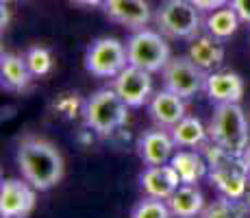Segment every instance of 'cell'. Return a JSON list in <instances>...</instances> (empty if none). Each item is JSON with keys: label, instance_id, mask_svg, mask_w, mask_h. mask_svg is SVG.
Masks as SVG:
<instances>
[{"label": "cell", "instance_id": "f1b7e54d", "mask_svg": "<svg viewBox=\"0 0 250 218\" xmlns=\"http://www.w3.org/2000/svg\"><path fill=\"white\" fill-rule=\"evenodd\" d=\"M0 24H2V28L9 26V7L7 4H2V18H0Z\"/></svg>", "mask_w": 250, "mask_h": 218}, {"label": "cell", "instance_id": "8fae6325", "mask_svg": "<svg viewBox=\"0 0 250 218\" xmlns=\"http://www.w3.org/2000/svg\"><path fill=\"white\" fill-rule=\"evenodd\" d=\"M103 11L111 22L122 24L131 31L146 28L152 18L148 0H104Z\"/></svg>", "mask_w": 250, "mask_h": 218}, {"label": "cell", "instance_id": "484cf974", "mask_svg": "<svg viewBox=\"0 0 250 218\" xmlns=\"http://www.w3.org/2000/svg\"><path fill=\"white\" fill-rule=\"evenodd\" d=\"M229 4L235 9V13L239 16V20L250 24V0H230Z\"/></svg>", "mask_w": 250, "mask_h": 218}, {"label": "cell", "instance_id": "d4e9b609", "mask_svg": "<svg viewBox=\"0 0 250 218\" xmlns=\"http://www.w3.org/2000/svg\"><path fill=\"white\" fill-rule=\"evenodd\" d=\"M55 107H57L59 114H63L65 118H72V116H76V111H79L81 100L76 98V94H65V96H61V98L57 100Z\"/></svg>", "mask_w": 250, "mask_h": 218}, {"label": "cell", "instance_id": "4316f807", "mask_svg": "<svg viewBox=\"0 0 250 218\" xmlns=\"http://www.w3.org/2000/svg\"><path fill=\"white\" fill-rule=\"evenodd\" d=\"M189 2H194L200 11H213V9L227 7L230 0H189Z\"/></svg>", "mask_w": 250, "mask_h": 218}, {"label": "cell", "instance_id": "2e32d148", "mask_svg": "<svg viewBox=\"0 0 250 218\" xmlns=\"http://www.w3.org/2000/svg\"><path fill=\"white\" fill-rule=\"evenodd\" d=\"M187 57L194 61L198 68H203L205 72H211L215 68L222 66L224 61V46H222V40L218 37L209 35H196L189 44V50H187Z\"/></svg>", "mask_w": 250, "mask_h": 218}, {"label": "cell", "instance_id": "7c38bea8", "mask_svg": "<svg viewBox=\"0 0 250 218\" xmlns=\"http://www.w3.org/2000/svg\"><path fill=\"white\" fill-rule=\"evenodd\" d=\"M176 142L172 133L161 129L144 131L137 140V155L146 166H161V164H170L172 155H174Z\"/></svg>", "mask_w": 250, "mask_h": 218}, {"label": "cell", "instance_id": "4fadbf2b", "mask_svg": "<svg viewBox=\"0 0 250 218\" xmlns=\"http://www.w3.org/2000/svg\"><path fill=\"white\" fill-rule=\"evenodd\" d=\"M139 186L146 196H155L167 201L181 186L179 172L172 168V164H161V166H146L139 174Z\"/></svg>", "mask_w": 250, "mask_h": 218}, {"label": "cell", "instance_id": "f546056e", "mask_svg": "<svg viewBox=\"0 0 250 218\" xmlns=\"http://www.w3.org/2000/svg\"><path fill=\"white\" fill-rule=\"evenodd\" d=\"M244 203H246V207L250 210V179H248V188H246V194H244Z\"/></svg>", "mask_w": 250, "mask_h": 218}, {"label": "cell", "instance_id": "8992f818", "mask_svg": "<svg viewBox=\"0 0 250 218\" xmlns=\"http://www.w3.org/2000/svg\"><path fill=\"white\" fill-rule=\"evenodd\" d=\"M126 55L128 64L144 68L152 74V72H161L172 59L170 46L163 40L159 31H150V28H139L133 31V35L126 40Z\"/></svg>", "mask_w": 250, "mask_h": 218}, {"label": "cell", "instance_id": "5b68a950", "mask_svg": "<svg viewBox=\"0 0 250 218\" xmlns=\"http://www.w3.org/2000/svg\"><path fill=\"white\" fill-rule=\"evenodd\" d=\"M159 33L174 40H194L203 26L200 9L189 0H163L155 13Z\"/></svg>", "mask_w": 250, "mask_h": 218}, {"label": "cell", "instance_id": "d6986e66", "mask_svg": "<svg viewBox=\"0 0 250 218\" xmlns=\"http://www.w3.org/2000/svg\"><path fill=\"white\" fill-rule=\"evenodd\" d=\"M0 76L2 87L9 92H22L31 83V70L26 66V59L13 52H2L0 57Z\"/></svg>", "mask_w": 250, "mask_h": 218}, {"label": "cell", "instance_id": "52a82bcc", "mask_svg": "<svg viewBox=\"0 0 250 218\" xmlns=\"http://www.w3.org/2000/svg\"><path fill=\"white\" fill-rule=\"evenodd\" d=\"M126 66V44L115 37H98L85 50V70L98 79H115Z\"/></svg>", "mask_w": 250, "mask_h": 218}, {"label": "cell", "instance_id": "ac0fdd59", "mask_svg": "<svg viewBox=\"0 0 250 218\" xmlns=\"http://www.w3.org/2000/svg\"><path fill=\"white\" fill-rule=\"evenodd\" d=\"M172 168L179 172L181 183H198L203 177L209 174V164H207L205 155L194 151V148H183L176 151L170 159Z\"/></svg>", "mask_w": 250, "mask_h": 218}, {"label": "cell", "instance_id": "30bf717a", "mask_svg": "<svg viewBox=\"0 0 250 218\" xmlns=\"http://www.w3.org/2000/svg\"><path fill=\"white\" fill-rule=\"evenodd\" d=\"M113 90L122 96V100L128 107H142V105L150 103V98H152L150 72L128 64L113 79Z\"/></svg>", "mask_w": 250, "mask_h": 218}, {"label": "cell", "instance_id": "9c48e42d", "mask_svg": "<svg viewBox=\"0 0 250 218\" xmlns=\"http://www.w3.org/2000/svg\"><path fill=\"white\" fill-rule=\"evenodd\" d=\"M37 188L26 179H4L0 186V216L2 218H26L35 210Z\"/></svg>", "mask_w": 250, "mask_h": 218}, {"label": "cell", "instance_id": "1f68e13d", "mask_svg": "<svg viewBox=\"0 0 250 218\" xmlns=\"http://www.w3.org/2000/svg\"><path fill=\"white\" fill-rule=\"evenodd\" d=\"M0 2H2V4H9V2H11V0H0Z\"/></svg>", "mask_w": 250, "mask_h": 218}, {"label": "cell", "instance_id": "44dd1931", "mask_svg": "<svg viewBox=\"0 0 250 218\" xmlns=\"http://www.w3.org/2000/svg\"><path fill=\"white\" fill-rule=\"evenodd\" d=\"M239 16L235 13V9L227 4V7H220V9H213V11H209V16H207L205 20V28L209 35L218 37V40H229L230 35H233L235 31H237L239 26Z\"/></svg>", "mask_w": 250, "mask_h": 218}, {"label": "cell", "instance_id": "5bb4252c", "mask_svg": "<svg viewBox=\"0 0 250 218\" xmlns=\"http://www.w3.org/2000/svg\"><path fill=\"white\" fill-rule=\"evenodd\" d=\"M148 111H150V118L159 127L172 129L185 118V98H181L179 94L163 87L157 94H152L150 103H148Z\"/></svg>", "mask_w": 250, "mask_h": 218}, {"label": "cell", "instance_id": "6da1fadb", "mask_svg": "<svg viewBox=\"0 0 250 218\" xmlns=\"http://www.w3.org/2000/svg\"><path fill=\"white\" fill-rule=\"evenodd\" d=\"M16 162L22 177L40 192L50 190L63 177V157L52 142L28 135L18 144Z\"/></svg>", "mask_w": 250, "mask_h": 218}, {"label": "cell", "instance_id": "9a60e30c", "mask_svg": "<svg viewBox=\"0 0 250 218\" xmlns=\"http://www.w3.org/2000/svg\"><path fill=\"white\" fill-rule=\"evenodd\" d=\"M205 92H207V96L218 105L239 103L244 96V81L237 72H230V70L211 72V74L207 76Z\"/></svg>", "mask_w": 250, "mask_h": 218}, {"label": "cell", "instance_id": "4dcf8cb0", "mask_svg": "<svg viewBox=\"0 0 250 218\" xmlns=\"http://www.w3.org/2000/svg\"><path fill=\"white\" fill-rule=\"evenodd\" d=\"M244 159H246V164H248V168H250V146H248V151H246V155H244Z\"/></svg>", "mask_w": 250, "mask_h": 218}, {"label": "cell", "instance_id": "7402d4cb", "mask_svg": "<svg viewBox=\"0 0 250 218\" xmlns=\"http://www.w3.org/2000/svg\"><path fill=\"white\" fill-rule=\"evenodd\" d=\"M248 212L250 210L242 198H229V196L220 194L218 201L205 205L203 214L198 218H246Z\"/></svg>", "mask_w": 250, "mask_h": 218}, {"label": "cell", "instance_id": "277c9868", "mask_svg": "<svg viewBox=\"0 0 250 218\" xmlns=\"http://www.w3.org/2000/svg\"><path fill=\"white\" fill-rule=\"evenodd\" d=\"M83 116L85 124L96 135H111L126 124L128 105L113 87H103L83 103Z\"/></svg>", "mask_w": 250, "mask_h": 218}, {"label": "cell", "instance_id": "603a6c76", "mask_svg": "<svg viewBox=\"0 0 250 218\" xmlns=\"http://www.w3.org/2000/svg\"><path fill=\"white\" fill-rule=\"evenodd\" d=\"M24 59H26V66H28V70H31L33 76H46L48 72L52 70V55L44 46L28 48Z\"/></svg>", "mask_w": 250, "mask_h": 218}, {"label": "cell", "instance_id": "83f0119b", "mask_svg": "<svg viewBox=\"0 0 250 218\" xmlns=\"http://www.w3.org/2000/svg\"><path fill=\"white\" fill-rule=\"evenodd\" d=\"M74 4H81V7H103L104 0H72Z\"/></svg>", "mask_w": 250, "mask_h": 218}, {"label": "cell", "instance_id": "e0dca14e", "mask_svg": "<svg viewBox=\"0 0 250 218\" xmlns=\"http://www.w3.org/2000/svg\"><path fill=\"white\" fill-rule=\"evenodd\" d=\"M167 207L174 218H198L205 210V196L194 183H181L167 198Z\"/></svg>", "mask_w": 250, "mask_h": 218}, {"label": "cell", "instance_id": "ba28073f", "mask_svg": "<svg viewBox=\"0 0 250 218\" xmlns=\"http://www.w3.org/2000/svg\"><path fill=\"white\" fill-rule=\"evenodd\" d=\"M161 76L166 90L179 94L181 98H191L200 90H205L209 74L185 55V57H172L167 61V66L161 70Z\"/></svg>", "mask_w": 250, "mask_h": 218}, {"label": "cell", "instance_id": "3957f363", "mask_svg": "<svg viewBox=\"0 0 250 218\" xmlns=\"http://www.w3.org/2000/svg\"><path fill=\"white\" fill-rule=\"evenodd\" d=\"M209 140L224 148L230 155L244 157L250 146L248 120L239 103H222L213 109V118L209 122Z\"/></svg>", "mask_w": 250, "mask_h": 218}, {"label": "cell", "instance_id": "cb8c5ba5", "mask_svg": "<svg viewBox=\"0 0 250 218\" xmlns=\"http://www.w3.org/2000/svg\"><path fill=\"white\" fill-rule=\"evenodd\" d=\"M131 218H172V212L167 207V201L155 196H146L144 201H139L133 210Z\"/></svg>", "mask_w": 250, "mask_h": 218}, {"label": "cell", "instance_id": "ffe728a7", "mask_svg": "<svg viewBox=\"0 0 250 218\" xmlns=\"http://www.w3.org/2000/svg\"><path fill=\"white\" fill-rule=\"evenodd\" d=\"M172 138L181 148H203L209 142V129L194 116H185L179 124L172 127Z\"/></svg>", "mask_w": 250, "mask_h": 218}, {"label": "cell", "instance_id": "7a4b0ae2", "mask_svg": "<svg viewBox=\"0 0 250 218\" xmlns=\"http://www.w3.org/2000/svg\"><path fill=\"white\" fill-rule=\"evenodd\" d=\"M200 151H203L207 164H209V174L207 177H209L211 186L222 196L242 198L244 201L248 179H250V168H248L246 159L239 157V155L227 153L218 144L211 142V140Z\"/></svg>", "mask_w": 250, "mask_h": 218}]
</instances>
